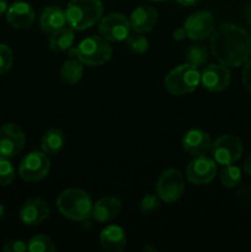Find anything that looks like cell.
Returning <instances> with one entry per match:
<instances>
[{"instance_id":"obj_33","label":"cell","mask_w":251,"mask_h":252,"mask_svg":"<svg viewBox=\"0 0 251 252\" xmlns=\"http://www.w3.org/2000/svg\"><path fill=\"white\" fill-rule=\"evenodd\" d=\"M172 36H174L175 41H182V39L186 38L187 34H186V31H185L184 27H180V29L175 30L174 33H172Z\"/></svg>"},{"instance_id":"obj_9","label":"cell","mask_w":251,"mask_h":252,"mask_svg":"<svg viewBox=\"0 0 251 252\" xmlns=\"http://www.w3.org/2000/svg\"><path fill=\"white\" fill-rule=\"evenodd\" d=\"M51 169V161L43 152H31L21 160L19 175L22 180L36 182L44 179Z\"/></svg>"},{"instance_id":"obj_32","label":"cell","mask_w":251,"mask_h":252,"mask_svg":"<svg viewBox=\"0 0 251 252\" xmlns=\"http://www.w3.org/2000/svg\"><path fill=\"white\" fill-rule=\"evenodd\" d=\"M241 80H243L244 88H245L249 93H251V58L249 59L245 63V65H244Z\"/></svg>"},{"instance_id":"obj_1","label":"cell","mask_w":251,"mask_h":252,"mask_svg":"<svg viewBox=\"0 0 251 252\" xmlns=\"http://www.w3.org/2000/svg\"><path fill=\"white\" fill-rule=\"evenodd\" d=\"M214 58L226 66H240L251 58V36L234 24H223L211 34Z\"/></svg>"},{"instance_id":"obj_4","label":"cell","mask_w":251,"mask_h":252,"mask_svg":"<svg viewBox=\"0 0 251 252\" xmlns=\"http://www.w3.org/2000/svg\"><path fill=\"white\" fill-rule=\"evenodd\" d=\"M201 83V73L189 64H181L172 69L164 79V86L171 95L184 96L191 94Z\"/></svg>"},{"instance_id":"obj_31","label":"cell","mask_w":251,"mask_h":252,"mask_svg":"<svg viewBox=\"0 0 251 252\" xmlns=\"http://www.w3.org/2000/svg\"><path fill=\"white\" fill-rule=\"evenodd\" d=\"M4 252H25L27 251V244L22 240H11L7 241L2 246Z\"/></svg>"},{"instance_id":"obj_29","label":"cell","mask_w":251,"mask_h":252,"mask_svg":"<svg viewBox=\"0 0 251 252\" xmlns=\"http://www.w3.org/2000/svg\"><path fill=\"white\" fill-rule=\"evenodd\" d=\"M14 56L12 51L7 44L0 43V75L7 73L11 69Z\"/></svg>"},{"instance_id":"obj_38","label":"cell","mask_w":251,"mask_h":252,"mask_svg":"<svg viewBox=\"0 0 251 252\" xmlns=\"http://www.w3.org/2000/svg\"><path fill=\"white\" fill-rule=\"evenodd\" d=\"M4 216H5V207L0 203V220H1Z\"/></svg>"},{"instance_id":"obj_13","label":"cell","mask_w":251,"mask_h":252,"mask_svg":"<svg viewBox=\"0 0 251 252\" xmlns=\"http://www.w3.org/2000/svg\"><path fill=\"white\" fill-rule=\"evenodd\" d=\"M231 75L228 66L223 64H209L202 70L201 84L204 89L212 93H219L230 84Z\"/></svg>"},{"instance_id":"obj_10","label":"cell","mask_w":251,"mask_h":252,"mask_svg":"<svg viewBox=\"0 0 251 252\" xmlns=\"http://www.w3.org/2000/svg\"><path fill=\"white\" fill-rule=\"evenodd\" d=\"M24 130L15 123H6L0 128V157L10 158L20 154L25 147Z\"/></svg>"},{"instance_id":"obj_20","label":"cell","mask_w":251,"mask_h":252,"mask_svg":"<svg viewBox=\"0 0 251 252\" xmlns=\"http://www.w3.org/2000/svg\"><path fill=\"white\" fill-rule=\"evenodd\" d=\"M65 24V11L54 5L46 7L39 16V26L44 32H49V33L64 27Z\"/></svg>"},{"instance_id":"obj_14","label":"cell","mask_w":251,"mask_h":252,"mask_svg":"<svg viewBox=\"0 0 251 252\" xmlns=\"http://www.w3.org/2000/svg\"><path fill=\"white\" fill-rule=\"evenodd\" d=\"M49 204L42 198L27 199L20 208V219L25 225L36 226L43 223L49 216Z\"/></svg>"},{"instance_id":"obj_7","label":"cell","mask_w":251,"mask_h":252,"mask_svg":"<svg viewBox=\"0 0 251 252\" xmlns=\"http://www.w3.org/2000/svg\"><path fill=\"white\" fill-rule=\"evenodd\" d=\"M185 191L184 175L177 169H167L160 175L157 184V193L161 201L174 203L181 198Z\"/></svg>"},{"instance_id":"obj_23","label":"cell","mask_w":251,"mask_h":252,"mask_svg":"<svg viewBox=\"0 0 251 252\" xmlns=\"http://www.w3.org/2000/svg\"><path fill=\"white\" fill-rule=\"evenodd\" d=\"M84 64L76 59H69L62 65L61 68V79L66 85H74L79 83L83 76Z\"/></svg>"},{"instance_id":"obj_2","label":"cell","mask_w":251,"mask_h":252,"mask_svg":"<svg viewBox=\"0 0 251 252\" xmlns=\"http://www.w3.org/2000/svg\"><path fill=\"white\" fill-rule=\"evenodd\" d=\"M57 208L65 218L85 221L93 217L94 203L88 192L80 189H68L57 198Z\"/></svg>"},{"instance_id":"obj_3","label":"cell","mask_w":251,"mask_h":252,"mask_svg":"<svg viewBox=\"0 0 251 252\" xmlns=\"http://www.w3.org/2000/svg\"><path fill=\"white\" fill-rule=\"evenodd\" d=\"M65 11L66 24L76 31L90 29L103 15V5L100 0H71Z\"/></svg>"},{"instance_id":"obj_6","label":"cell","mask_w":251,"mask_h":252,"mask_svg":"<svg viewBox=\"0 0 251 252\" xmlns=\"http://www.w3.org/2000/svg\"><path fill=\"white\" fill-rule=\"evenodd\" d=\"M244 152L241 140L231 134H224L212 142L211 153L214 161L223 166L231 165L238 161Z\"/></svg>"},{"instance_id":"obj_37","label":"cell","mask_w":251,"mask_h":252,"mask_svg":"<svg viewBox=\"0 0 251 252\" xmlns=\"http://www.w3.org/2000/svg\"><path fill=\"white\" fill-rule=\"evenodd\" d=\"M7 9H9V5H7L6 0H0V16L2 14H6Z\"/></svg>"},{"instance_id":"obj_27","label":"cell","mask_w":251,"mask_h":252,"mask_svg":"<svg viewBox=\"0 0 251 252\" xmlns=\"http://www.w3.org/2000/svg\"><path fill=\"white\" fill-rule=\"evenodd\" d=\"M126 43L133 53L143 54L149 48V41L147 39V37L143 36L139 32H134L133 34L129 33V36L126 39Z\"/></svg>"},{"instance_id":"obj_28","label":"cell","mask_w":251,"mask_h":252,"mask_svg":"<svg viewBox=\"0 0 251 252\" xmlns=\"http://www.w3.org/2000/svg\"><path fill=\"white\" fill-rule=\"evenodd\" d=\"M15 179V169L7 158L0 157V186H9Z\"/></svg>"},{"instance_id":"obj_16","label":"cell","mask_w":251,"mask_h":252,"mask_svg":"<svg viewBox=\"0 0 251 252\" xmlns=\"http://www.w3.org/2000/svg\"><path fill=\"white\" fill-rule=\"evenodd\" d=\"M34 10L29 2L15 1L6 11V20L15 29H27L34 21Z\"/></svg>"},{"instance_id":"obj_15","label":"cell","mask_w":251,"mask_h":252,"mask_svg":"<svg viewBox=\"0 0 251 252\" xmlns=\"http://www.w3.org/2000/svg\"><path fill=\"white\" fill-rule=\"evenodd\" d=\"M212 139L209 134L204 130L194 128L185 133L182 137V148L185 152L188 153L192 157H199L204 155L211 150Z\"/></svg>"},{"instance_id":"obj_21","label":"cell","mask_w":251,"mask_h":252,"mask_svg":"<svg viewBox=\"0 0 251 252\" xmlns=\"http://www.w3.org/2000/svg\"><path fill=\"white\" fill-rule=\"evenodd\" d=\"M74 43V30L71 27H62L52 32L49 37V48L54 52H65Z\"/></svg>"},{"instance_id":"obj_24","label":"cell","mask_w":251,"mask_h":252,"mask_svg":"<svg viewBox=\"0 0 251 252\" xmlns=\"http://www.w3.org/2000/svg\"><path fill=\"white\" fill-rule=\"evenodd\" d=\"M209 57L208 48L204 44H191L188 48L186 49L185 53V58H186L187 64L194 66V68H199L203 66L207 63Z\"/></svg>"},{"instance_id":"obj_17","label":"cell","mask_w":251,"mask_h":252,"mask_svg":"<svg viewBox=\"0 0 251 252\" xmlns=\"http://www.w3.org/2000/svg\"><path fill=\"white\" fill-rule=\"evenodd\" d=\"M157 16H159V14H157V9H154L153 6H148V5L138 6L130 14V27L134 32L147 33L154 29L157 21Z\"/></svg>"},{"instance_id":"obj_39","label":"cell","mask_w":251,"mask_h":252,"mask_svg":"<svg viewBox=\"0 0 251 252\" xmlns=\"http://www.w3.org/2000/svg\"><path fill=\"white\" fill-rule=\"evenodd\" d=\"M149 1H154V2H160V1H167V0H149Z\"/></svg>"},{"instance_id":"obj_5","label":"cell","mask_w":251,"mask_h":252,"mask_svg":"<svg viewBox=\"0 0 251 252\" xmlns=\"http://www.w3.org/2000/svg\"><path fill=\"white\" fill-rule=\"evenodd\" d=\"M112 56V48L107 39L101 36H90L84 38L76 47V58L88 66H98Z\"/></svg>"},{"instance_id":"obj_18","label":"cell","mask_w":251,"mask_h":252,"mask_svg":"<svg viewBox=\"0 0 251 252\" xmlns=\"http://www.w3.org/2000/svg\"><path fill=\"white\" fill-rule=\"evenodd\" d=\"M122 203L118 198L112 196L98 199L93 208V218L100 223H106L115 219L121 213Z\"/></svg>"},{"instance_id":"obj_11","label":"cell","mask_w":251,"mask_h":252,"mask_svg":"<svg viewBox=\"0 0 251 252\" xmlns=\"http://www.w3.org/2000/svg\"><path fill=\"white\" fill-rule=\"evenodd\" d=\"M182 27L186 31L187 37L192 41L206 39L214 31L213 15L206 10L193 12L187 17Z\"/></svg>"},{"instance_id":"obj_8","label":"cell","mask_w":251,"mask_h":252,"mask_svg":"<svg viewBox=\"0 0 251 252\" xmlns=\"http://www.w3.org/2000/svg\"><path fill=\"white\" fill-rule=\"evenodd\" d=\"M129 20L120 12H111L101 17L98 25V33L108 42H122L127 39L130 33Z\"/></svg>"},{"instance_id":"obj_30","label":"cell","mask_w":251,"mask_h":252,"mask_svg":"<svg viewBox=\"0 0 251 252\" xmlns=\"http://www.w3.org/2000/svg\"><path fill=\"white\" fill-rule=\"evenodd\" d=\"M160 207V198L159 196L155 194H148L140 202V213L144 216L155 213Z\"/></svg>"},{"instance_id":"obj_26","label":"cell","mask_w":251,"mask_h":252,"mask_svg":"<svg viewBox=\"0 0 251 252\" xmlns=\"http://www.w3.org/2000/svg\"><path fill=\"white\" fill-rule=\"evenodd\" d=\"M27 250L31 252H54L57 248L51 238L41 234V235H36L30 239L27 244Z\"/></svg>"},{"instance_id":"obj_19","label":"cell","mask_w":251,"mask_h":252,"mask_svg":"<svg viewBox=\"0 0 251 252\" xmlns=\"http://www.w3.org/2000/svg\"><path fill=\"white\" fill-rule=\"evenodd\" d=\"M101 246L105 251L121 252L127 245L125 230L118 225H108L100 234Z\"/></svg>"},{"instance_id":"obj_35","label":"cell","mask_w":251,"mask_h":252,"mask_svg":"<svg viewBox=\"0 0 251 252\" xmlns=\"http://www.w3.org/2000/svg\"><path fill=\"white\" fill-rule=\"evenodd\" d=\"M179 4L184 5V6H194V5L198 4L201 0H176Z\"/></svg>"},{"instance_id":"obj_12","label":"cell","mask_w":251,"mask_h":252,"mask_svg":"<svg viewBox=\"0 0 251 252\" xmlns=\"http://www.w3.org/2000/svg\"><path fill=\"white\" fill-rule=\"evenodd\" d=\"M217 162L214 159L199 155L194 157L186 167V177L191 184L207 185L213 181L217 175Z\"/></svg>"},{"instance_id":"obj_25","label":"cell","mask_w":251,"mask_h":252,"mask_svg":"<svg viewBox=\"0 0 251 252\" xmlns=\"http://www.w3.org/2000/svg\"><path fill=\"white\" fill-rule=\"evenodd\" d=\"M241 181V171L238 166L226 165L220 171V182L226 189H234Z\"/></svg>"},{"instance_id":"obj_36","label":"cell","mask_w":251,"mask_h":252,"mask_svg":"<svg viewBox=\"0 0 251 252\" xmlns=\"http://www.w3.org/2000/svg\"><path fill=\"white\" fill-rule=\"evenodd\" d=\"M244 171H245L246 175L251 176V155L244 162Z\"/></svg>"},{"instance_id":"obj_34","label":"cell","mask_w":251,"mask_h":252,"mask_svg":"<svg viewBox=\"0 0 251 252\" xmlns=\"http://www.w3.org/2000/svg\"><path fill=\"white\" fill-rule=\"evenodd\" d=\"M244 17H245L246 22L251 26V2L246 4L244 7Z\"/></svg>"},{"instance_id":"obj_22","label":"cell","mask_w":251,"mask_h":252,"mask_svg":"<svg viewBox=\"0 0 251 252\" xmlns=\"http://www.w3.org/2000/svg\"><path fill=\"white\" fill-rule=\"evenodd\" d=\"M64 147V133L61 129H49L41 139L42 152L46 155H57Z\"/></svg>"}]
</instances>
